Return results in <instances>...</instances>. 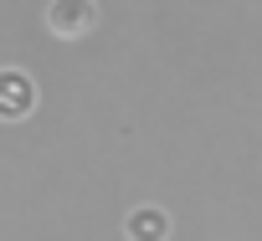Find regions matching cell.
Wrapping results in <instances>:
<instances>
[{
  "instance_id": "6da1fadb",
  "label": "cell",
  "mask_w": 262,
  "mask_h": 241,
  "mask_svg": "<svg viewBox=\"0 0 262 241\" xmlns=\"http://www.w3.org/2000/svg\"><path fill=\"white\" fill-rule=\"evenodd\" d=\"M47 31L62 41H82L98 31V0H47Z\"/></svg>"
},
{
  "instance_id": "7a4b0ae2",
  "label": "cell",
  "mask_w": 262,
  "mask_h": 241,
  "mask_svg": "<svg viewBox=\"0 0 262 241\" xmlns=\"http://www.w3.org/2000/svg\"><path fill=\"white\" fill-rule=\"evenodd\" d=\"M36 113V77L21 67H0V124H21Z\"/></svg>"
},
{
  "instance_id": "3957f363",
  "label": "cell",
  "mask_w": 262,
  "mask_h": 241,
  "mask_svg": "<svg viewBox=\"0 0 262 241\" xmlns=\"http://www.w3.org/2000/svg\"><path fill=\"white\" fill-rule=\"evenodd\" d=\"M170 210L165 205H155V200H144V205H134L123 215V236L128 241H170Z\"/></svg>"
}]
</instances>
